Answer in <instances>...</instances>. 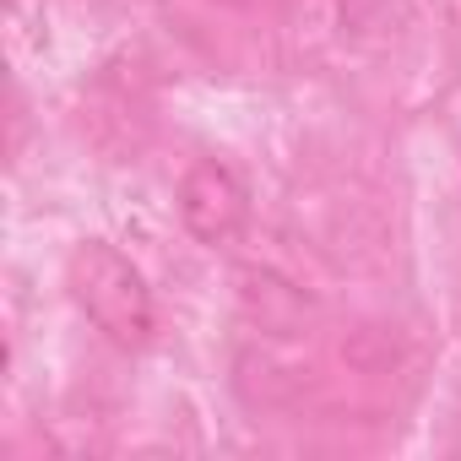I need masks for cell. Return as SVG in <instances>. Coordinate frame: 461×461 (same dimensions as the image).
<instances>
[{"instance_id":"3","label":"cell","mask_w":461,"mask_h":461,"mask_svg":"<svg viewBox=\"0 0 461 461\" xmlns=\"http://www.w3.org/2000/svg\"><path fill=\"white\" fill-rule=\"evenodd\" d=\"M385 6H391V0H337V28H342V39L375 33L380 17H385Z\"/></svg>"},{"instance_id":"2","label":"cell","mask_w":461,"mask_h":461,"mask_svg":"<svg viewBox=\"0 0 461 461\" xmlns=\"http://www.w3.org/2000/svg\"><path fill=\"white\" fill-rule=\"evenodd\" d=\"M174 206H179L185 234L195 245H206V250L234 245L245 234V222H250V190H245V179L228 168L222 158H195L179 174Z\"/></svg>"},{"instance_id":"1","label":"cell","mask_w":461,"mask_h":461,"mask_svg":"<svg viewBox=\"0 0 461 461\" xmlns=\"http://www.w3.org/2000/svg\"><path fill=\"white\" fill-rule=\"evenodd\" d=\"M66 288L77 299V310L125 353L147 348L152 331H158V304H152V288L141 277V267L104 245V240H87L66 256Z\"/></svg>"}]
</instances>
